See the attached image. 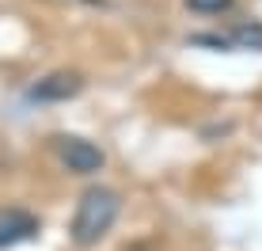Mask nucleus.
Listing matches in <instances>:
<instances>
[{
  "instance_id": "obj_2",
  "label": "nucleus",
  "mask_w": 262,
  "mask_h": 251,
  "mask_svg": "<svg viewBox=\"0 0 262 251\" xmlns=\"http://www.w3.org/2000/svg\"><path fill=\"white\" fill-rule=\"evenodd\" d=\"M84 92V76L80 73H69V69H57V73L42 76L38 84L27 88V99L34 103H69Z\"/></svg>"
},
{
  "instance_id": "obj_1",
  "label": "nucleus",
  "mask_w": 262,
  "mask_h": 251,
  "mask_svg": "<svg viewBox=\"0 0 262 251\" xmlns=\"http://www.w3.org/2000/svg\"><path fill=\"white\" fill-rule=\"evenodd\" d=\"M122 217V194L114 186H88L76 202V213H72V225H69V240L76 247H95L106 240V232L118 225Z\"/></svg>"
},
{
  "instance_id": "obj_3",
  "label": "nucleus",
  "mask_w": 262,
  "mask_h": 251,
  "mask_svg": "<svg viewBox=\"0 0 262 251\" xmlns=\"http://www.w3.org/2000/svg\"><path fill=\"white\" fill-rule=\"evenodd\" d=\"M57 156L72 175H95L99 168L106 164L103 149L92 145V141H84V137H57Z\"/></svg>"
},
{
  "instance_id": "obj_6",
  "label": "nucleus",
  "mask_w": 262,
  "mask_h": 251,
  "mask_svg": "<svg viewBox=\"0 0 262 251\" xmlns=\"http://www.w3.org/2000/svg\"><path fill=\"white\" fill-rule=\"evenodd\" d=\"M190 12H202V15H221V12H228L236 0H183Z\"/></svg>"
},
{
  "instance_id": "obj_4",
  "label": "nucleus",
  "mask_w": 262,
  "mask_h": 251,
  "mask_svg": "<svg viewBox=\"0 0 262 251\" xmlns=\"http://www.w3.org/2000/svg\"><path fill=\"white\" fill-rule=\"evenodd\" d=\"M38 217L23 205H4L0 210V251L4 247H15V244H27V240L38 236Z\"/></svg>"
},
{
  "instance_id": "obj_8",
  "label": "nucleus",
  "mask_w": 262,
  "mask_h": 251,
  "mask_svg": "<svg viewBox=\"0 0 262 251\" xmlns=\"http://www.w3.org/2000/svg\"><path fill=\"white\" fill-rule=\"evenodd\" d=\"M84 4H103V0H84Z\"/></svg>"
},
{
  "instance_id": "obj_5",
  "label": "nucleus",
  "mask_w": 262,
  "mask_h": 251,
  "mask_svg": "<svg viewBox=\"0 0 262 251\" xmlns=\"http://www.w3.org/2000/svg\"><path fill=\"white\" fill-rule=\"evenodd\" d=\"M228 38H232V50H255V53H262V23H255V19L239 23Z\"/></svg>"
},
{
  "instance_id": "obj_7",
  "label": "nucleus",
  "mask_w": 262,
  "mask_h": 251,
  "mask_svg": "<svg viewBox=\"0 0 262 251\" xmlns=\"http://www.w3.org/2000/svg\"><path fill=\"white\" fill-rule=\"evenodd\" d=\"M194 46H213V50H232V38L228 34H194Z\"/></svg>"
}]
</instances>
